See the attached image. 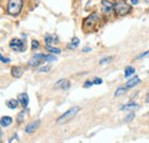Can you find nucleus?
I'll list each match as a JSON object with an SVG mask.
<instances>
[{
  "mask_svg": "<svg viewBox=\"0 0 149 143\" xmlns=\"http://www.w3.org/2000/svg\"><path fill=\"white\" fill-rule=\"evenodd\" d=\"M102 22H103V20L100 14L92 13L91 15H88V17H86L83 21V26H82L83 31L84 32H94V31L99 30Z\"/></svg>",
  "mask_w": 149,
  "mask_h": 143,
  "instance_id": "f257e3e1",
  "label": "nucleus"
},
{
  "mask_svg": "<svg viewBox=\"0 0 149 143\" xmlns=\"http://www.w3.org/2000/svg\"><path fill=\"white\" fill-rule=\"evenodd\" d=\"M114 9H115V14H117L118 16H124L130 13L131 6L126 4L125 0H116L114 3Z\"/></svg>",
  "mask_w": 149,
  "mask_h": 143,
  "instance_id": "f03ea898",
  "label": "nucleus"
},
{
  "mask_svg": "<svg viewBox=\"0 0 149 143\" xmlns=\"http://www.w3.org/2000/svg\"><path fill=\"white\" fill-rule=\"evenodd\" d=\"M22 6H23L22 0H9L8 5H7V13L13 16L19 15L21 13Z\"/></svg>",
  "mask_w": 149,
  "mask_h": 143,
  "instance_id": "7ed1b4c3",
  "label": "nucleus"
},
{
  "mask_svg": "<svg viewBox=\"0 0 149 143\" xmlns=\"http://www.w3.org/2000/svg\"><path fill=\"white\" fill-rule=\"evenodd\" d=\"M80 110V108H78V107H73V108H71L70 110H68L67 112H64L57 120H56V122L59 124V125H62V124H65V122H68V121H70L74 116L77 115V112Z\"/></svg>",
  "mask_w": 149,
  "mask_h": 143,
  "instance_id": "20e7f679",
  "label": "nucleus"
},
{
  "mask_svg": "<svg viewBox=\"0 0 149 143\" xmlns=\"http://www.w3.org/2000/svg\"><path fill=\"white\" fill-rule=\"evenodd\" d=\"M101 12L103 13V15H106L109 19L115 13L114 4H111L109 0H102L101 1Z\"/></svg>",
  "mask_w": 149,
  "mask_h": 143,
  "instance_id": "39448f33",
  "label": "nucleus"
},
{
  "mask_svg": "<svg viewBox=\"0 0 149 143\" xmlns=\"http://www.w3.org/2000/svg\"><path fill=\"white\" fill-rule=\"evenodd\" d=\"M9 47L15 52H24L25 50V42L21 39H12L9 42Z\"/></svg>",
  "mask_w": 149,
  "mask_h": 143,
  "instance_id": "423d86ee",
  "label": "nucleus"
},
{
  "mask_svg": "<svg viewBox=\"0 0 149 143\" xmlns=\"http://www.w3.org/2000/svg\"><path fill=\"white\" fill-rule=\"evenodd\" d=\"M45 60H44V57H43V54H36V55H33L31 58H30V61L28 62V65L29 66H38V65H40L41 64V62H44Z\"/></svg>",
  "mask_w": 149,
  "mask_h": 143,
  "instance_id": "0eeeda50",
  "label": "nucleus"
},
{
  "mask_svg": "<svg viewBox=\"0 0 149 143\" xmlns=\"http://www.w3.org/2000/svg\"><path fill=\"white\" fill-rule=\"evenodd\" d=\"M39 125H40V120H36V121H33V122H30L29 125H27L25 132H27L28 134H31V133H33V132L37 130V128L39 127Z\"/></svg>",
  "mask_w": 149,
  "mask_h": 143,
  "instance_id": "6e6552de",
  "label": "nucleus"
},
{
  "mask_svg": "<svg viewBox=\"0 0 149 143\" xmlns=\"http://www.w3.org/2000/svg\"><path fill=\"white\" fill-rule=\"evenodd\" d=\"M17 100L20 101V103L22 104L23 108H27V107H28V104H29V96H28L27 93L19 95V99H17Z\"/></svg>",
  "mask_w": 149,
  "mask_h": 143,
  "instance_id": "1a4fd4ad",
  "label": "nucleus"
},
{
  "mask_svg": "<svg viewBox=\"0 0 149 143\" xmlns=\"http://www.w3.org/2000/svg\"><path fill=\"white\" fill-rule=\"evenodd\" d=\"M12 76L13 77H15V78H20L22 75H23V69L21 68V66H14L13 69H12Z\"/></svg>",
  "mask_w": 149,
  "mask_h": 143,
  "instance_id": "9d476101",
  "label": "nucleus"
},
{
  "mask_svg": "<svg viewBox=\"0 0 149 143\" xmlns=\"http://www.w3.org/2000/svg\"><path fill=\"white\" fill-rule=\"evenodd\" d=\"M19 100H15V99H11V100H8V101H6V107L7 108H9V109H12V110H14V109H16L17 108V105H19Z\"/></svg>",
  "mask_w": 149,
  "mask_h": 143,
  "instance_id": "9b49d317",
  "label": "nucleus"
},
{
  "mask_svg": "<svg viewBox=\"0 0 149 143\" xmlns=\"http://www.w3.org/2000/svg\"><path fill=\"white\" fill-rule=\"evenodd\" d=\"M139 83H140V78H139V77H134V78H132L131 80H128L125 86H126L127 88H132V87H134L135 85H138Z\"/></svg>",
  "mask_w": 149,
  "mask_h": 143,
  "instance_id": "f8f14e48",
  "label": "nucleus"
},
{
  "mask_svg": "<svg viewBox=\"0 0 149 143\" xmlns=\"http://www.w3.org/2000/svg\"><path fill=\"white\" fill-rule=\"evenodd\" d=\"M0 122H1L3 127H7V126H9L13 122V119L11 117H3L1 120H0Z\"/></svg>",
  "mask_w": 149,
  "mask_h": 143,
  "instance_id": "ddd939ff",
  "label": "nucleus"
},
{
  "mask_svg": "<svg viewBox=\"0 0 149 143\" xmlns=\"http://www.w3.org/2000/svg\"><path fill=\"white\" fill-rule=\"evenodd\" d=\"M78 45H79V39L74 37V38H72V39L70 40V44L68 45V48H70V49H73V48H76Z\"/></svg>",
  "mask_w": 149,
  "mask_h": 143,
  "instance_id": "4468645a",
  "label": "nucleus"
},
{
  "mask_svg": "<svg viewBox=\"0 0 149 143\" xmlns=\"http://www.w3.org/2000/svg\"><path fill=\"white\" fill-rule=\"evenodd\" d=\"M126 91H127V87L125 86H119L117 89H116V92H115V96L116 97H118V96H120V95H124L125 93H126Z\"/></svg>",
  "mask_w": 149,
  "mask_h": 143,
  "instance_id": "2eb2a0df",
  "label": "nucleus"
},
{
  "mask_svg": "<svg viewBox=\"0 0 149 143\" xmlns=\"http://www.w3.org/2000/svg\"><path fill=\"white\" fill-rule=\"evenodd\" d=\"M139 105L135 103V102H131V103H128V104H126V105H123L122 108H120V110H134V109H136Z\"/></svg>",
  "mask_w": 149,
  "mask_h": 143,
  "instance_id": "dca6fc26",
  "label": "nucleus"
},
{
  "mask_svg": "<svg viewBox=\"0 0 149 143\" xmlns=\"http://www.w3.org/2000/svg\"><path fill=\"white\" fill-rule=\"evenodd\" d=\"M45 41H46V45H53V44H57L59 42L57 38H54L52 36H46Z\"/></svg>",
  "mask_w": 149,
  "mask_h": 143,
  "instance_id": "f3484780",
  "label": "nucleus"
},
{
  "mask_svg": "<svg viewBox=\"0 0 149 143\" xmlns=\"http://www.w3.org/2000/svg\"><path fill=\"white\" fill-rule=\"evenodd\" d=\"M134 72H135L134 68H132V66H126V68H125V77H126V78L130 77L131 75H133Z\"/></svg>",
  "mask_w": 149,
  "mask_h": 143,
  "instance_id": "a211bd4d",
  "label": "nucleus"
},
{
  "mask_svg": "<svg viewBox=\"0 0 149 143\" xmlns=\"http://www.w3.org/2000/svg\"><path fill=\"white\" fill-rule=\"evenodd\" d=\"M46 48H47V50H48L49 53H54V54H60V53H61V49L55 48V47H53L52 45H47Z\"/></svg>",
  "mask_w": 149,
  "mask_h": 143,
  "instance_id": "6ab92c4d",
  "label": "nucleus"
},
{
  "mask_svg": "<svg viewBox=\"0 0 149 143\" xmlns=\"http://www.w3.org/2000/svg\"><path fill=\"white\" fill-rule=\"evenodd\" d=\"M43 57H44L45 61H48V62H52V61L54 62V61L57 60L55 56H53V55H46V54H43Z\"/></svg>",
  "mask_w": 149,
  "mask_h": 143,
  "instance_id": "aec40b11",
  "label": "nucleus"
},
{
  "mask_svg": "<svg viewBox=\"0 0 149 143\" xmlns=\"http://www.w3.org/2000/svg\"><path fill=\"white\" fill-rule=\"evenodd\" d=\"M24 117H25V112H24V110L23 111H21L20 113H19V116H17V122L19 124H22L23 122V120H24Z\"/></svg>",
  "mask_w": 149,
  "mask_h": 143,
  "instance_id": "412c9836",
  "label": "nucleus"
},
{
  "mask_svg": "<svg viewBox=\"0 0 149 143\" xmlns=\"http://www.w3.org/2000/svg\"><path fill=\"white\" fill-rule=\"evenodd\" d=\"M132 119H134V112H131V113H128V115H127V117L124 119V121H125V122H130Z\"/></svg>",
  "mask_w": 149,
  "mask_h": 143,
  "instance_id": "4be33fe9",
  "label": "nucleus"
},
{
  "mask_svg": "<svg viewBox=\"0 0 149 143\" xmlns=\"http://www.w3.org/2000/svg\"><path fill=\"white\" fill-rule=\"evenodd\" d=\"M69 87H70V81L65 79V80H64V83L62 84V86H61V88H62V89H68Z\"/></svg>",
  "mask_w": 149,
  "mask_h": 143,
  "instance_id": "5701e85b",
  "label": "nucleus"
},
{
  "mask_svg": "<svg viewBox=\"0 0 149 143\" xmlns=\"http://www.w3.org/2000/svg\"><path fill=\"white\" fill-rule=\"evenodd\" d=\"M49 70H51V66H49V65H45V66L39 68V71H40V72H48Z\"/></svg>",
  "mask_w": 149,
  "mask_h": 143,
  "instance_id": "b1692460",
  "label": "nucleus"
},
{
  "mask_svg": "<svg viewBox=\"0 0 149 143\" xmlns=\"http://www.w3.org/2000/svg\"><path fill=\"white\" fill-rule=\"evenodd\" d=\"M147 56H149V50H148V52H144V53H142V54H140V55H138L135 60H140V58H143V57H147Z\"/></svg>",
  "mask_w": 149,
  "mask_h": 143,
  "instance_id": "393cba45",
  "label": "nucleus"
},
{
  "mask_svg": "<svg viewBox=\"0 0 149 143\" xmlns=\"http://www.w3.org/2000/svg\"><path fill=\"white\" fill-rule=\"evenodd\" d=\"M31 47H32V49H37L39 47V42L37 40H33L32 44H31Z\"/></svg>",
  "mask_w": 149,
  "mask_h": 143,
  "instance_id": "a878e982",
  "label": "nucleus"
},
{
  "mask_svg": "<svg viewBox=\"0 0 149 143\" xmlns=\"http://www.w3.org/2000/svg\"><path fill=\"white\" fill-rule=\"evenodd\" d=\"M111 58H112V57H104L103 60H101V61H100V64H104V63H108V62H110V61H111Z\"/></svg>",
  "mask_w": 149,
  "mask_h": 143,
  "instance_id": "bb28decb",
  "label": "nucleus"
},
{
  "mask_svg": "<svg viewBox=\"0 0 149 143\" xmlns=\"http://www.w3.org/2000/svg\"><path fill=\"white\" fill-rule=\"evenodd\" d=\"M92 85H94V81H91V80H87L85 84H84V87L85 88H88V87H91Z\"/></svg>",
  "mask_w": 149,
  "mask_h": 143,
  "instance_id": "cd10ccee",
  "label": "nucleus"
},
{
  "mask_svg": "<svg viewBox=\"0 0 149 143\" xmlns=\"http://www.w3.org/2000/svg\"><path fill=\"white\" fill-rule=\"evenodd\" d=\"M0 58H1V62H3V63H9V62H11V60H9V58H6V57H4L3 55L0 56Z\"/></svg>",
  "mask_w": 149,
  "mask_h": 143,
  "instance_id": "c85d7f7f",
  "label": "nucleus"
},
{
  "mask_svg": "<svg viewBox=\"0 0 149 143\" xmlns=\"http://www.w3.org/2000/svg\"><path fill=\"white\" fill-rule=\"evenodd\" d=\"M93 81H94V85H100V84H102V79H100V78H95Z\"/></svg>",
  "mask_w": 149,
  "mask_h": 143,
  "instance_id": "c756f323",
  "label": "nucleus"
},
{
  "mask_svg": "<svg viewBox=\"0 0 149 143\" xmlns=\"http://www.w3.org/2000/svg\"><path fill=\"white\" fill-rule=\"evenodd\" d=\"M14 140H15V141L17 140V135H16V134H15V135H14L12 138H9V141H8V142H14Z\"/></svg>",
  "mask_w": 149,
  "mask_h": 143,
  "instance_id": "7c9ffc66",
  "label": "nucleus"
},
{
  "mask_svg": "<svg viewBox=\"0 0 149 143\" xmlns=\"http://www.w3.org/2000/svg\"><path fill=\"white\" fill-rule=\"evenodd\" d=\"M86 52H91V48L90 47H84L83 48V53H86Z\"/></svg>",
  "mask_w": 149,
  "mask_h": 143,
  "instance_id": "2f4dec72",
  "label": "nucleus"
},
{
  "mask_svg": "<svg viewBox=\"0 0 149 143\" xmlns=\"http://www.w3.org/2000/svg\"><path fill=\"white\" fill-rule=\"evenodd\" d=\"M131 3H132V5H138L139 0H131Z\"/></svg>",
  "mask_w": 149,
  "mask_h": 143,
  "instance_id": "473e14b6",
  "label": "nucleus"
},
{
  "mask_svg": "<svg viewBox=\"0 0 149 143\" xmlns=\"http://www.w3.org/2000/svg\"><path fill=\"white\" fill-rule=\"evenodd\" d=\"M146 103H149V92L147 93V96H146Z\"/></svg>",
  "mask_w": 149,
  "mask_h": 143,
  "instance_id": "72a5a7b5",
  "label": "nucleus"
},
{
  "mask_svg": "<svg viewBox=\"0 0 149 143\" xmlns=\"http://www.w3.org/2000/svg\"><path fill=\"white\" fill-rule=\"evenodd\" d=\"M144 1H146V3H148V4H149V0H144Z\"/></svg>",
  "mask_w": 149,
  "mask_h": 143,
  "instance_id": "f704fd0d",
  "label": "nucleus"
}]
</instances>
